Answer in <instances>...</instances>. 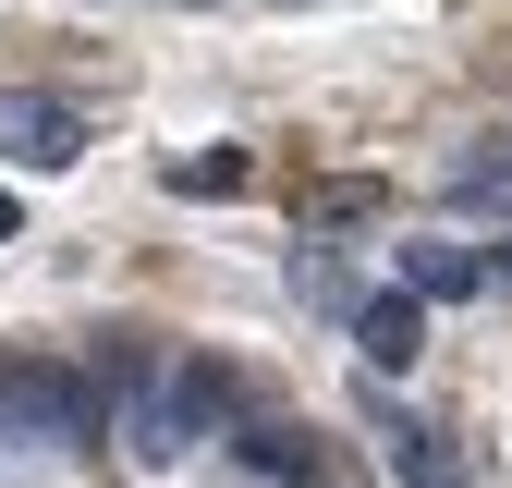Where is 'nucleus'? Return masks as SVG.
Wrapping results in <instances>:
<instances>
[{
  "label": "nucleus",
  "instance_id": "nucleus-1",
  "mask_svg": "<svg viewBox=\"0 0 512 488\" xmlns=\"http://www.w3.org/2000/svg\"><path fill=\"white\" fill-rule=\"evenodd\" d=\"M0 427L13 440H98L110 427V379H86L61 354H13L0 366Z\"/></svg>",
  "mask_w": 512,
  "mask_h": 488
},
{
  "label": "nucleus",
  "instance_id": "nucleus-2",
  "mask_svg": "<svg viewBox=\"0 0 512 488\" xmlns=\"http://www.w3.org/2000/svg\"><path fill=\"white\" fill-rule=\"evenodd\" d=\"M0 159H13V171H74L86 159V122L61 98H0Z\"/></svg>",
  "mask_w": 512,
  "mask_h": 488
},
{
  "label": "nucleus",
  "instance_id": "nucleus-3",
  "mask_svg": "<svg viewBox=\"0 0 512 488\" xmlns=\"http://www.w3.org/2000/svg\"><path fill=\"white\" fill-rule=\"evenodd\" d=\"M354 354L391 379V366H415L427 354V293H366V318H354Z\"/></svg>",
  "mask_w": 512,
  "mask_h": 488
},
{
  "label": "nucleus",
  "instance_id": "nucleus-4",
  "mask_svg": "<svg viewBox=\"0 0 512 488\" xmlns=\"http://www.w3.org/2000/svg\"><path fill=\"white\" fill-rule=\"evenodd\" d=\"M403 293H427V305L488 293V257H464V244H415V257H403Z\"/></svg>",
  "mask_w": 512,
  "mask_h": 488
},
{
  "label": "nucleus",
  "instance_id": "nucleus-5",
  "mask_svg": "<svg viewBox=\"0 0 512 488\" xmlns=\"http://www.w3.org/2000/svg\"><path fill=\"white\" fill-rule=\"evenodd\" d=\"M244 183H256L244 147H196V159H171V196H244Z\"/></svg>",
  "mask_w": 512,
  "mask_h": 488
},
{
  "label": "nucleus",
  "instance_id": "nucleus-6",
  "mask_svg": "<svg viewBox=\"0 0 512 488\" xmlns=\"http://www.w3.org/2000/svg\"><path fill=\"white\" fill-rule=\"evenodd\" d=\"M452 196L464 208H512V135H488L476 159H452Z\"/></svg>",
  "mask_w": 512,
  "mask_h": 488
},
{
  "label": "nucleus",
  "instance_id": "nucleus-7",
  "mask_svg": "<svg viewBox=\"0 0 512 488\" xmlns=\"http://www.w3.org/2000/svg\"><path fill=\"white\" fill-rule=\"evenodd\" d=\"M305 488H354V476H342V464H330V452H317V476H305Z\"/></svg>",
  "mask_w": 512,
  "mask_h": 488
},
{
  "label": "nucleus",
  "instance_id": "nucleus-8",
  "mask_svg": "<svg viewBox=\"0 0 512 488\" xmlns=\"http://www.w3.org/2000/svg\"><path fill=\"white\" fill-rule=\"evenodd\" d=\"M488 281H500V293H512V244H500V257H488Z\"/></svg>",
  "mask_w": 512,
  "mask_h": 488
},
{
  "label": "nucleus",
  "instance_id": "nucleus-9",
  "mask_svg": "<svg viewBox=\"0 0 512 488\" xmlns=\"http://www.w3.org/2000/svg\"><path fill=\"white\" fill-rule=\"evenodd\" d=\"M0 244H13V183H0Z\"/></svg>",
  "mask_w": 512,
  "mask_h": 488
}]
</instances>
